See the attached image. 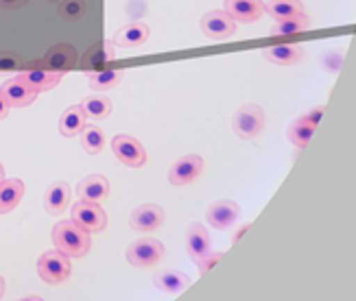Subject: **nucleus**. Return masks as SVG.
Here are the masks:
<instances>
[{
  "mask_svg": "<svg viewBox=\"0 0 356 301\" xmlns=\"http://www.w3.org/2000/svg\"><path fill=\"white\" fill-rule=\"evenodd\" d=\"M51 238L55 249H59L61 253L72 258H83L90 253L92 247V236L86 227H81L76 220H59L55 223L53 231H51Z\"/></svg>",
  "mask_w": 356,
  "mask_h": 301,
  "instance_id": "obj_1",
  "label": "nucleus"
},
{
  "mask_svg": "<svg viewBox=\"0 0 356 301\" xmlns=\"http://www.w3.org/2000/svg\"><path fill=\"white\" fill-rule=\"evenodd\" d=\"M38 275L44 284L49 286H59L72 275V264L66 253L59 249L55 251H44L38 258Z\"/></svg>",
  "mask_w": 356,
  "mask_h": 301,
  "instance_id": "obj_2",
  "label": "nucleus"
},
{
  "mask_svg": "<svg viewBox=\"0 0 356 301\" xmlns=\"http://www.w3.org/2000/svg\"><path fill=\"white\" fill-rule=\"evenodd\" d=\"M265 127H267L265 109L256 103H247V105L238 107L234 114V120H232V129H234V133L243 140H256L258 136H262Z\"/></svg>",
  "mask_w": 356,
  "mask_h": 301,
  "instance_id": "obj_3",
  "label": "nucleus"
},
{
  "mask_svg": "<svg viewBox=\"0 0 356 301\" xmlns=\"http://www.w3.org/2000/svg\"><path fill=\"white\" fill-rule=\"evenodd\" d=\"M199 24H201V31H204V35L214 40V42H225L229 38H234L236 31H238V22L232 18L225 9L208 11L204 18H201Z\"/></svg>",
  "mask_w": 356,
  "mask_h": 301,
  "instance_id": "obj_4",
  "label": "nucleus"
},
{
  "mask_svg": "<svg viewBox=\"0 0 356 301\" xmlns=\"http://www.w3.org/2000/svg\"><path fill=\"white\" fill-rule=\"evenodd\" d=\"M164 245L156 238H138L127 247V262L136 268H151L164 258Z\"/></svg>",
  "mask_w": 356,
  "mask_h": 301,
  "instance_id": "obj_5",
  "label": "nucleus"
},
{
  "mask_svg": "<svg viewBox=\"0 0 356 301\" xmlns=\"http://www.w3.org/2000/svg\"><path fill=\"white\" fill-rule=\"evenodd\" d=\"M112 153L127 168H143L147 164V151L140 145V140H136L134 136L127 133H118L112 138Z\"/></svg>",
  "mask_w": 356,
  "mask_h": 301,
  "instance_id": "obj_6",
  "label": "nucleus"
},
{
  "mask_svg": "<svg viewBox=\"0 0 356 301\" xmlns=\"http://www.w3.org/2000/svg\"><path fill=\"white\" fill-rule=\"evenodd\" d=\"M70 216L72 220H76L81 227H86L90 234L95 231H103L107 227V214L101 208L99 201H88V199H79L72 208H70Z\"/></svg>",
  "mask_w": 356,
  "mask_h": 301,
  "instance_id": "obj_7",
  "label": "nucleus"
},
{
  "mask_svg": "<svg viewBox=\"0 0 356 301\" xmlns=\"http://www.w3.org/2000/svg\"><path fill=\"white\" fill-rule=\"evenodd\" d=\"M204 168H206L204 157L188 153V155L179 157V160L171 166V170H168V181L173 186H191L204 175Z\"/></svg>",
  "mask_w": 356,
  "mask_h": 301,
  "instance_id": "obj_8",
  "label": "nucleus"
},
{
  "mask_svg": "<svg viewBox=\"0 0 356 301\" xmlns=\"http://www.w3.org/2000/svg\"><path fill=\"white\" fill-rule=\"evenodd\" d=\"M164 210L156 203H145V205H138V208L131 212L129 216V225L131 229L140 231V234H151L164 225Z\"/></svg>",
  "mask_w": 356,
  "mask_h": 301,
  "instance_id": "obj_9",
  "label": "nucleus"
},
{
  "mask_svg": "<svg viewBox=\"0 0 356 301\" xmlns=\"http://www.w3.org/2000/svg\"><path fill=\"white\" fill-rule=\"evenodd\" d=\"M0 94L5 97L9 107H18V109L20 107H29L31 103H35V99H38V92L33 88H29L20 74L7 79V81L0 86Z\"/></svg>",
  "mask_w": 356,
  "mask_h": 301,
  "instance_id": "obj_10",
  "label": "nucleus"
},
{
  "mask_svg": "<svg viewBox=\"0 0 356 301\" xmlns=\"http://www.w3.org/2000/svg\"><path fill=\"white\" fill-rule=\"evenodd\" d=\"M223 9L238 24H252L265 15V0H223Z\"/></svg>",
  "mask_w": 356,
  "mask_h": 301,
  "instance_id": "obj_11",
  "label": "nucleus"
},
{
  "mask_svg": "<svg viewBox=\"0 0 356 301\" xmlns=\"http://www.w3.org/2000/svg\"><path fill=\"white\" fill-rule=\"evenodd\" d=\"M238 216H241L238 203L229 201V199L214 201L208 208V212H206L208 225L214 227V229H229L238 220Z\"/></svg>",
  "mask_w": 356,
  "mask_h": 301,
  "instance_id": "obj_12",
  "label": "nucleus"
},
{
  "mask_svg": "<svg viewBox=\"0 0 356 301\" xmlns=\"http://www.w3.org/2000/svg\"><path fill=\"white\" fill-rule=\"evenodd\" d=\"M76 61H79V53H76V49L72 44H55L46 51V55L42 59L44 68L57 70V72L72 70L76 66Z\"/></svg>",
  "mask_w": 356,
  "mask_h": 301,
  "instance_id": "obj_13",
  "label": "nucleus"
},
{
  "mask_svg": "<svg viewBox=\"0 0 356 301\" xmlns=\"http://www.w3.org/2000/svg\"><path fill=\"white\" fill-rule=\"evenodd\" d=\"M114 55H116L114 42L112 40H103L97 46H92V49L81 57V70H86V72L103 70L107 63L114 59Z\"/></svg>",
  "mask_w": 356,
  "mask_h": 301,
  "instance_id": "obj_14",
  "label": "nucleus"
},
{
  "mask_svg": "<svg viewBox=\"0 0 356 301\" xmlns=\"http://www.w3.org/2000/svg\"><path fill=\"white\" fill-rule=\"evenodd\" d=\"M149 26L140 20H134L129 24L122 26L118 33L114 35V46L116 49H138V46H143L147 40H149Z\"/></svg>",
  "mask_w": 356,
  "mask_h": 301,
  "instance_id": "obj_15",
  "label": "nucleus"
},
{
  "mask_svg": "<svg viewBox=\"0 0 356 301\" xmlns=\"http://www.w3.org/2000/svg\"><path fill=\"white\" fill-rule=\"evenodd\" d=\"M313 26V20L311 15L306 11H300L296 15H289V18H282V20H273V26L269 29V35L273 38H291V35H298V33H304Z\"/></svg>",
  "mask_w": 356,
  "mask_h": 301,
  "instance_id": "obj_16",
  "label": "nucleus"
},
{
  "mask_svg": "<svg viewBox=\"0 0 356 301\" xmlns=\"http://www.w3.org/2000/svg\"><path fill=\"white\" fill-rule=\"evenodd\" d=\"M70 197H72V190L66 181H55L46 188L44 193V208L49 214L59 216L64 214V210L70 205Z\"/></svg>",
  "mask_w": 356,
  "mask_h": 301,
  "instance_id": "obj_17",
  "label": "nucleus"
},
{
  "mask_svg": "<svg viewBox=\"0 0 356 301\" xmlns=\"http://www.w3.org/2000/svg\"><path fill=\"white\" fill-rule=\"evenodd\" d=\"M20 76L24 79V83L29 88H33L40 94L57 88L61 83V79H64V72L49 70V68H31V70H22Z\"/></svg>",
  "mask_w": 356,
  "mask_h": 301,
  "instance_id": "obj_18",
  "label": "nucleus"
},
{
  "mask_svg": "<svg viewBox=\"0 0 356 301\" xmlns=\"http://www.w3.org/2000/svg\"><path fill=\"white\" fill-rule=\"evenodd\" d=\"M186 251H188V256L195 262L199 258H204L208 251H212V238L201 223H193L188 231H186Z\"/></svg>",
  "mask_w": 356,
  "mask_h": 301,
  "instance_id": "obj_19",
  "label": "nucleus"
},
{
  "mask_svg": "<svg viewBox=\"0 0 356 301\" xmlns=\"http://www.w3.org/2000/svg\"><path fill=\"white\" fill-rule=\"evenodd\" d=\"M24 181L22 179H3L0 181V216L13 212L24 199Z\"/></svg>",
  "mask_w": 356,
  "mask_h": 301,
  "instance_id": "obj_20",
  "label": "nucleus"
},
{
  "mask_svg": "<svg viewBox=\"0 0 356 301\" xmlns=\"http://www.w3.org/2000/svg\"><path fill=\"white\" fill-rule=\"evenodd\" d=\"M76 195L88 201H103L110 197V181L103 175H88L76 184Z\"/></svg>",
  "mask_w": 356,
  "mask_h": 301,
  "instance_id": "obj_21",
  "label": "nucleus"
},
{
  "mask_svg": "<svg viewBox=\"0 0 356 301\" xmlns=\"http://www.w3.org/2000/svg\"><path fill=\"white\" fill-rule=\"evenodd\" d=\"M265 59L275 66H296L304 59V49L298 44H277L265 51Z\"/></svg>",
  "mask_w": 356,
  "mask_h": 301,
  "instance_id": "obj_22",
  "label": "nucleus"
},
{
  "mask_svg": "<svg viewBox=\"0 0 356 301\" xmlns=\"http://www.w3.org/2000/svg\"><path fill=\"white\" fill-rule=\"evenodd\" d=\"M86 114H83V109L81 105H70L64 114H61L59 118V133L64 136V138H74V136H79L83 131V127L88 124L86 122Z\"/></svg>",
  "mask_w": 356,
  "mask_h": 301,
  "instance_id": "obj_23",
  "label": "nucleus"
},
{
  "mask_svg": "<svg viewBox=\"0 0 356 301\" xmlns=\"http://www.w3.org/2000/svg\"><path fill=\"white\" fill-rule=\"evenodd\" d=\"M156 286L162 293L177 295V293H181V291H186V288L191 286V277L184 275L181 271H175V268H168V271H162L156 277Z\"/></svg>",
  "mask_w": 356,
  "mask_h": 301,
  "instance_id": "obj_24",
  "label": "nucleus"
},
{
  "mask_svg": "<svg viewBox=\"0 0 356 301\" xmlns=\"http://www.w3.org/2000/svg\"><path fill=\"white\" fill-rule=\"evenodd\" d=\"M81 109H83L86 118H90V120H103V118L110 116V112H112V101L107 99V97H103V94H92V97L81 101Z\"/></svg>",
  "mask_w": 356,
  "mask_h": 301,
  "instance_id": "obj_25",
  "label": "nucleus"
},
{
  "mask_svg": "<svg viewBox=\"0 0 356 301\" xmlns=\"http://www.w3.org/2000/svg\"><path fill=\"white\" fill-rule=\"evenodd\" d=\"M300 11H304L302 0H265V13L271 15V20H282Z\"/></svg>",
  "mask_w": 356,
  "mask_h": 301,
  "instance_id": "obj_26",
  "label": "nucleus"
},
{
  "mask_svg": "<svg viewBox=\"0 0 356 301\" xmlns=\"http://www.w3.org/2000/svg\"><path fill=\"white\" fill-rule=\"evenodd\" d=\"M122 79V72L120 70H112V68H103V70H97V72H90V79L88 83L95 92H107L112 90L120 83Z\"/></svg>",
  "mask_w": 356,
  "mask_h": 301,
  "instance_id": "obj_27",
  "label": "nucleus"
},
{
  "mask_svg": "<svg viewBox=\"0 0 356 301\" xmlns=\"http://www.w3.org/2000/svg\"><path fill=\"white\" fill-rule=\"evenodd\" d=\"M313 133H315V127H313V124H308V122L300 116L298 120H293V122H291L286 136H289V140H291V145H293V147L304 149V147H308V142H311Z\"/></svg>",
  "mask_w": 356,
  "mask_h": 301,
  "instance_id": "obj_28",
  "label": "nucleus"
},
{
  "mask_svg": "<svg viewBox=\"0 0 356 301\" xmlns=\"http://www.w3.org/2000/svg\"><path fill=\"white\" fill-rule=\"evenodd\" d=\"M81 136V147L86 153L90 155H99L105 147V133L99 129L97 124H86L83 131L79 133Z\"/></svg>",
  "mask_w": 356,
  "mask_h": 301,
  "instance_id": "obj_29",
  "label": "nucleus"
},
{
  "mask_svg": "<svg viewBox=\"0 0 356 301\" xmlns=\"http://www.w3.org/2000/svg\"><path fill=\"white\" fill-rule=\"evenodd\" d=\"M59 11L64 18H79L86 11V5H83V0H61Z\"/></svg>",
  "mask_w": 356,
  "mask_h": 301,
  "instance_id": "obj_30",
  "label": "nucleus"
},
{
  "mask_svg": "<svg viewBox=\"0 0 356 301\" xmlns=\"http://www.w3.org/2000/svg\"><path fill=\"white\" fill-rule=\"evenodd\" d=\"M221 258H223V251H208L204 258H199L197 260V271H199V275H206Z\"/></svg>",
  "mask_w": 356,
  "mask_h": 301,
  "instance_id": "obj_31",
  "label": "nucleus"
},
{
  "mask_svg": "<svg viewBox=\"0 0 356 301\" xmlns=\"http://www.w3.org/2000/svg\"><path fill=\"white\" fill-rule=\"evenodd\" d=\"M20 68V59L15 55H0V72H11Z\"/></svg>",
  "mask_w": 356,
  "mask_h": 301,
  "instance_id": "obj_32",
  "label": "nucleus"
},
{
  "mask_svg": "<svg viewBox=\"0 0 356 301\" xmlns=\"http://www.w3.org/2000/svg\"><path fill=\"white\" fill-rule=\"evenodd\" d=\"M321 116H323V105H317V107H313V109H308V112H306L302 118H304L308 124H313L315 129H317V124H319Z\"/></svg>",
  "mask_w": 356,
  "mask_h": 301,
  "instance_id": "obj_33",
  "label": "nucleus"
},
{
  "mask_svg": "<svg viewBox=\"0 0 356 301\" xmlns=\"http://www.w3.org/2000/svg\"><path fill=\"white\" fill-rule=\"evenodd\" d=\"M24 3H29V0H0V7H5V9H18Z\"/></svg>",
  "mask_w": 356,
  "mask_h": 301,
  "instance_id": "obj_34",
  "label": "nucleus"
},
{
  "mask_svg": "<svg viewBox=\"0 0 356 301\" xmlns=\"http://www.w3.org/2000/svg\"><path fill=\"white\" fill-rule=\"evenodd\" d=\"M9 112H11L9 103L5 101V97H3V94H0V120H5V118L9 116Z\"/></svg>",
  "mask_w": 356,
  "mask_h": 301,
  "instance_id": "obj_35",
  "label": "nucleus"
},
{
  "mask_svg": "<svg viewBox=\"0 0 356 301\" xmlns=\"http://www.w3.org/2000/svg\"><path fill=\"white\" fill-rule=\"evenodd\" d=\"M247 229H250V223H243V225H241V227H238V229H236L234 234H232V243H236V241L241 238V236H243V234H245Z\"/></svg>",
  "mask_w": 356,
  "mask_h": 301,
  "instance_id": "obj_36",
  "label": "nucleus"
},
{
  "mask_svg": "<svg viewBox=\"0 0 356 301\" xmlns=\"http://www.w3.org/2000/svg\"><path fill=\"white\" fill-rule=\"evenodd\" d=\"M5 291H7V284H5V279H3V277H0V297L5 295Z\"/></svg>",
  "mask_w": 356,
  "mask_h": 301,
  "instance_id": "obj_37",
  "label": "nucleus"
},
{
  "mask_svg": "<svg viewBox=\"0 0 356 301\" xmlns=\"http://www.w3.org/2000/svg\"><path fill=\"white\" fill-rule=\"evenodd\" d=\"M5 179V168H3V164H0V181Z\"/></svg>",
  "mask_w": 356,
  "mask_h": 301,
  "instance_id": "obj_38",
  "label": "nucleus"
}]
</instances>
